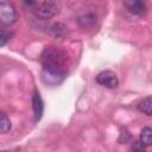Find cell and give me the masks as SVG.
I'll return each mask as SVG.
<instances>
[{
	"instance_id": "cell-1",
	"label": "cell",
	"mask_w": 152,
	"mask_h": 152,
	"mask_svg": "<svg viewBox=\"0 0 152 152\" xmlns=\"http://www.w3.org/2000/svg\"><path fill=\"white\" fill-rule=\"evenodd\" d=\"M40 61L43 66L45 68H53L59 70H66V53L55 46H48L43 50L40 55Z\"/></svg>"
},
{
	"instance_id": "cell-2",
	"label": "cell",
	"mask_w": 152,
	"mask_h": 152,
	"mask_svg": "<svg viewBox=\"0 0 152 152\" xmlns=\"http://www.w3.org/2000/svg\"><path fill=\"white\" fill-rule=\"evenodd\" d=\"M26 5L31 8L33 14L40 19H50L57 15L61 11V5L56 1H28Z\"/></svg>"
},
{
	"instance_id": "cell-3",
	"label": "cell",
	"mask_w": 152,
	"mask_h": 152,
	"mask_svg": "<svg viewBox=\"0 0 152 152\" xmlns=\"http://www.w3.org/2000/svg\"><path fill=\"white\" fill-rule=\"evenodd\" d=\"M65 76H66V70H59V69H53V68L43 66L42 72H40L42 81L50 86H57L62 83Z\"/></svg>"
},
{
	"instance_id": "cell-4",
	"label": "cell",
	"mask_w": 152,
	"mask_h": 152,
	"mask_svg": "<svg viewBox=\"0 0 152 152\" xmlns=\"http://www.w3.org/2000/svg\"><path fill=\"white\" fill-rule=\"evenodd\" d=\"M17 10L11 1H0V21L5 26H10L17 20Z\"/></svg>"
},
{
	"instance_id": "cell-5",
	"label": "cell",
	"mask_w": 152,
	"mask_h": 152,
	"mask_svg": "<svg viewBox=\"0 0 152 152\" xmlns=\"http://www.w3.org/2000/svg\"><path fill=\"white\" fill-rule=\"evenodd\" d=\"M124 7L126 10V13L132 18H139L145 14L146 12V5L142 1L139 0H128L124 2Z\"/></svg>"
},
{
	"instance_id": "cell-6",
	"label": "cell",
	"mask_w": 152,
	"mask_h": 152,
	"mask_svg": "<svg viewBox=\"0 0 152 152\" xmlns=\"http://www.w3.org/2000/svg\"><path fill=\"white\" fill-rule=\"evenodd\" d=\"M96 82L100 86H103V87L110 88V89L116 88L118 84H119L118 76L115 75V72H113L110 70H104V71H101L100 74H97Z\"/></svg>"
},
{
	"instance_id": "cell-7",
	"label": "cell",
	"mask_w": 152,
	"mask_h": 152,
	"mask_svg": "<svg viewBox=\"0 0 152 152\" xmlns=\"http://www.w3.org/2000/svg\"><path fill=\"white\" fill-rule=\"evenodd\" d=\"M32 108L34 113V120L38 121L42 118L43 112H44V102L42 100L40 94L37 90L33 93V96H32Z\"/></svg>"
},
{
	"instance_id": "cell-8",
	"label": "cell",
	"mask_w": 152,
	"mask_h": 152,
	"mask_svg": "<svg viewBox=\"0 0 152 152\" xmlns=\"http://www.w3.org/2000/svg\"><path fill=\"white\" fill-rule=\"evenodd\" d=\"M139 141H140L145 147L152 146V128H151V127H144V128L141 129Z\"/></svg>"
},
{
	"instance_id": "cell-9",
	"label": "cell",
	"mask_w": 152,
	"mask_h": 152,
	"mask_svg": "<svg viewBox=\"0 0 152 152\" xmlns=\"http://www.w3.org/2000/svg\"><path fill=\"white\" fill-rule=\"evenodd\" d=\"M138 109L146 115H152V95L144 97L138 103Z\"/></svg>"
},
{
	"instance_id": "cell-10",
	"label": "cell",
	"mask_w": 152,
	"mask_h": 152,
	"mask_svg": "<svg viewBox=\"0 0 152 152\" xmlns=\"http://www.w3.org/2000/svg\"><path fill=\"white\" fill-rule=\"evenodd\" d=\"M50 32L55 38H63L66 34V27L62 23H56L50 27Z\"/></svg>"
},
{
	"instance_id": "cell-11",
	"label": "cell",
	"mask_w": 152,
	"mask_h": 152,
	"mask_svg": "<svg viewBox=\"0 0 152 152\" xmlns=\"http://www.w3.org/2000/svg\"><path fill=\"white\" fill-rule=\"evenodd\" d=\"M95 23H96V15L91 14V13L84 14L78 19V24L82 27H91V26H94Z\"/></svg>"
},
{
	"instance_id": "cell-12",
	"label": "cell",
	"mask_w": 152,
	"mask_h": 152,
	"mask_svg": "<svg viewBox=\"0 0 152 152\" xmlns=\"http://www.w3.org/2000/svg\"><path fill=\"white\" fill-rule=\"evenodd\" d=\"M10 129H11L10 118L5 113H1V116H0V132L1 133H7Z\"/></svg>"
},
{
	"instance_id": "cell-13",
	"label": "cell",
	"mask_w": 152,
	"mask_h": 152,
	"mask_svg": "<svg viewBox=\"0 0 152 152\" xmlns=\"http://www.w3.org/2000/svg\"><path fill=\"white\" fill-rule=\"evenodd\" d=\"M11 37H12V32L6 31L5 28H2V30H1V34H0V45L4 46V45L11 39Z\"/></svg>"
},
{
	"instance_id": "cell-14",
	"label": "cell",
	"mask_w": 152,
	"mask_h": 152,
	"mask_svg": "<svg viewBox=\"0 0 152 152\" xmlns=\"http://www.w3.org/2000/svg\"><path fill=\"white\" fill-rule=\"evenodd\" d=\"M131 152H146V151H145V146L139 140H135L133 142V145H132Z\"/></svg>"
},
{
	"instance_id": "cell-15",
	"label": "cell",
	"mask_w": 152,
	"mask_h": 152,
	"mask_svg": "<svg viewBox=\"0 0 152 152\" xmlns=\"http://www.w3.org/2000/svg\"><path fill=\"white\" fill-rule=\"evenodd\" d=\"M2 152H6V151H2Z\"/></svg>"
}]
</instances>
